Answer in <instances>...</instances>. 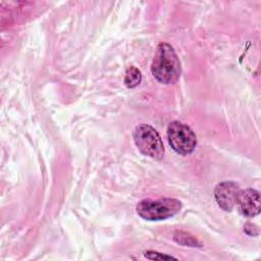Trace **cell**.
Segmentation results:
<instances>
[{"instance_id": "cell-2", "label": "cell", "mask_w": 261, "mask_h": 261, "mask_svg": "<svg viewBox=\"0 0 261 261\" xmlns=\"http://www.w3.org/2000/svg\"><path fill=\"white\" fill-rule=\"evenodd\" d=\"M181 209V202L173 198H163L159 200L145 199L137 204V213L146 220H164Z\"/></svg>"}, {"instance_id": "cell-8", "label": "cell", "mask_w": 261, "mask_h": 261, "mask_svg": "<svg viewBox=\"0 0 261 261\" xmlns=\"http://www.w3.org/2000/svg\"><path fill=\"white\" fill-rule=\"evenodd\" d=\"M174 242L181 246H189V247H201L202 245L191 234L184 232V231H176L173 236Z\"/></svg>"}, {"instance_id": "cell-4", "label": "cell", "mask_w": 261, "mask_h": 261, "mask_svg": "<svg viewBox=\"0 0 261 261\" xmlns=\"http://www.w3.org/2000/svg\"><path fill=\"white\" fill-rule=\"evenodd\" d=\"M167 140L170 147L180 155L191 154L197 146V137L193 129L177 120L168 124Z\"/></svg>"}, {"instance_id": "cell-10", "label": "cell", "mask_w": 261, "mask_h": 261, "mask_svg": "<svg viewBox=\"0 0 261 261\" xmlns=\"http://www.w3.org/2000/svg\"><path fill=\"white\" fill-rule=\"evenodd\" d=\"M244 230L249 236H256L259 232L258 227L253 223H246L244 226Z\"/></svg>"}, {"instance_id": "cell-1", "label": "cell", "mask_w": 261, "mask_h": 261, "mask_svg": "<svg viewBox=\"0 0 261 261\" xmlns=\"http://www.w3.org/2000/svg\"><path fill=\"white\" fill-rule=\"evenodd\" d=\"M151 72L160 84L170 85L178 81L181 72L180 61L169 44L160 43L156 47Z\"/></svg>"}, {"instance_id": "cell-5", "label": "cell", "mask_w": 261, "mask_h": 261, "mask_svg": "<svg viewBox=\"0 0 261 261\" xmlns=\"http://www.w3.org/2000/svg\"><path fill=\"white\" fill-rule=\"evenodd\" d=\"M240 191V187L233 181H222L218 184L214 190V197L218 206L222 210L230 212L237 204Z\"/></svg>"}, {"instance_id": "cell-7", "label": "cell", "mask_w": 261, "mask_h": 261, "mask_svg": "<svg viewBox=\"0 0 261 261\" xmlns=\"http://www.w3.org/2000/svg\"><path fill=\"white\" fill-rule=\"evenodd\" d=\"M142 80V74L141 71L135 67V66H130L126 69L125 71V76H124V85L127 88H135L137 87Z\"/></svg>"}, {"instance_id": "cell-6", "label": "cell", "mask_w": 261, "mask_h": 261, "mask_svg": "<svg viewBox=\"0 0 261 261\" xmlns=\"http://www.w3.org/2000/svg\"><path fill=\"white\" fill-rule=\"evenodd\" d=\"M237 204L243 215L247 217H254L259 214L261 208L260 194L253 189L241 190L238 196Z\"/></svg>"}, {"instance_id": "cell-3", "label": "cell", "mask_w": 261, "mask_h": 261, "mask_svg": "<svg viewBox=\"0 0 261 261\" xmlns=\"http://www.w3.org/2000/svg\"><path fill=\"white\" fill-rule=\"evenodd\" d=\"M134 141L139 151L155 160H160L164 156L163 142L158 132L151 125L141 123L137 125L133 133Z\"/></svg>"}, {"instance_id": "cell-9", "label": "cell", "mask_w": 261, "mask_h": 261, "mask_svg": "<svg viewBox=\"0 0 261 261\" xmlns=\"http://www.w3.org/2000/svg\"><path fill=\"white\" fill-rule=\"evenodd\" d=\"M144 256L147 259L150 260H168V259H176L172 256L169 255H165L163 253H159V252H155V251H146L144 252Z\"/></svg>"}]
</instances>
